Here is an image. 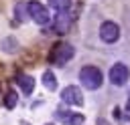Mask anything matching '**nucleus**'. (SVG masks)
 <instances>
[{
  "label": "nucleus",
  "mask_w": 130,
  "mask_h": 125,
  "mask_svg": "<svg viewBox=\"0 0 130 125\" xmlns=\"http://www.w3.org/2000/svg\"><path fill=\"white\" fill-rule=\"evenodd\" d=\"M79 81L83 83V87H87L89 91H93V89H100V85L104 81V75H102V71L98 67L87 65V67H83L79 71Z\"/></svg>",
  "instance_id": "nucleus-1"
},
{
  "label": "nucleus",
  "mask_w": 130,
  "mask_h": 125,
  "mask_svg": "<svg viewBox=\"0 0 130 125\" xmlns=\"http://www.w3.org/2000/svg\"><path fill=\"white\" fill-rule=\"evenodd\" d=\"M73 46L69 42H59L53 46V52H51V62L57 65V67H63L65 62H69L73 58Z\"/></svg>",
  "instance_id": "nucleus-2"
},
{
  "label": "nucleus",
  "mask_w": 130,
  "mask_h": 125,
  "mask_svg": "<svg viewBox=\"0 0 130 125\" xmlns=\"http://www.w3.org/2000/svg\"><path fill=\"white\" fill-rule=\"evenodd\" d=\"M26 8H28V16H30L37 24H41V26L49 24V10H47L41 2L30 0V2H26Z\"/></svg>",
  "instance_id": "nucleus-3"
},
{
  "label": "nucleus",
  "mask_w": 130,
  "mask_h": 125,
  "mask_svg": "<svg viewBox=\"0 0 130 125\" xmlns=\"http://www.w3.org/2000/svg\"><path fill=\"white\" fill-rule=\"evenodd\" d=\"M118 36H120V28H118V24H116V22L106 20V22L100 26V38H102L104 42L112 44V42H116V40H118Z\"/></svg>",
  "instance_id": "nucleus-4"
},
{
  "label": "nucleus",
  "mask_w": 130,
  "mask_h": 125,
  "mask_svg": "<svg viewBox=\"0 0 130 125\" xmlns=\"http://www.w3.org/2000/svg\"><path fill=\"white\" fill-rule=\"evenodd\" d=\"M128 77H130V71H128V67L122 65V62H116V65L110 69V81H112L114 85H118V87H122V85L128 81Z\"/></svg>",
  "instance_id": "nucleus-5"
},
{
  "label": "nucleus",
  "mask_w": 130,
  "mask_h": 125,
  "mask_svg": "<svg viewBox=\"0 0 130 125\" xmlns=\"http://www.w3.org/2000/svg\"><path fill=\"white\" fill-rule=\"evenodd\" d=\"M61 99L65 103H69V105H83V95H81L79 87H75V85L65 87L63 93H61Z\"/></svg>",
  "instance_id": "nucleus-6"
},
{
  "label": "nucleus",
  "mask_w": 130,
  "mask_h": 125,
  "mask_svg": "<svg viewBox=\"0 0 130 125\" xmlns=\"http://www.w3.org/2000/svg\"><path fill=\"white\" fill-rule=\"evenodd\" d=\"M69 24H71V16L67 12H57V16L53 20V30L57 34H65L69 30Z\"/></svg>",
  "instance_id": "nucleus-7"
},
{
  "label": "nucleus",
  "mask_w": 130,
  "mask_h": 125,
  "mask_svg": "<svg viewBox=\"0 0 130 125\" xmlns=\"http://www.w3.org/2000/svg\"><path fill=\"white\" fill-rule=\"evenodd\" d=\"M16 83H18V87L22 89L24 95H30L32 89H35V79H32L30 75H16Z\"/></svg>",
  "instance_id": "nucleus-8"
},
{
  "label": "nucleus",
  "mask_w": 130,
  "mask_h": 125,
  "mask_svg": "<svg viewBox=\"0 0 130 125\" xmlns=\"http://www.w3.org/2000/svg\"><path fill=\"white\" fill-rule=\"evenodd\" d=\"M59 119L65 125H81L83 123V115L79 113H69V111H59Z\"/></svg>",
  "instance_id": "nucleus-9"
},
{
  "label": "nucleus",
  "mask_w": 130,
  "mask_h": 125,
  "mask_svg": "<svg viewBox=\"0 0 130 125\" xmlns=\"http://www.w3.org/2000/svg\"><path fill=\"white\" fill-rule=\"evenodd\" d=\"M49 6L55 12H67L71 6V0H49Z\"/></svg>",
  "instance_id": "nucleus-10"
},
{
  "label": "nucleus",
  "mask_w": 130,
  "mask_h": 125,
  "mask_svg": "<svg viewBox=\"0 0 130 125\" xmlns=\"http://www.w3.org/2000/svg\"><path fill=\"white\" fill-rule=\"evenodd\" d=\"M43 85H45L49 91H55V89H57V79H55V75H53L51 71H45V75H43Z\"/></svg>",
  "instance_id": "nucleus-11"
},
{
  "label": "nucleus",
  "mask_w": 130,
  "mask_h": 125,
  "mask_svg": "<svg viewBox=\"0 0 130 125\" xmlns=\"http://www.w3.org/2000/svg\"><path fill=\"white\" fill-rule=\"evenodd\" d=\"M14 14H16V18H18V20H26V14H28L26 4H24V2H18V4H16V8H14Z\"/></svg>",
  "instance_id": "nucleus-12"
},
{
  "label": "nucleus",
  "mask_w": 130,
  "mask_h": 125,
  "mask_svg": "<svg viewBox=\"0 0 130 125\" xmlns=\"http://www.w3.org/2000/svg\"><path fill=\"white\" fill-rule=\"evenodd\" d=\"M16 101H18L16 93H14V91H8V93H6V99H4V105H6L8 109H14V107H16Z\"/></svg>",
  "instance_id": "nucleus-13"
},
{
  "label": "nucleus",
  "mask_w": 130,
  "mask_h": 125,
  "mask_svg": "<svg viewBox=\"0 0 130 125\" xmlns=\"http://www.w3.org/2000/svg\"><path fill=\"white\" fill-rule=\"evenodd\" d=\"M2 48H4L6 52H12V48H14V38H6L4 44H2Z\"/></svg>",
  "instance_id": "nucleus-14"
},
{
  "label": "nucleus",
  "mask_w": 130,
  "mask_h": 125,
  "mask_svg": "<svg viewBox=\"0 0 130 125\" xmlns=\"http://www.w3.org/2000/svg\"><path fill=\"white\" fill-rule=\"evenodd\" d=\"M122 119H130V95H128V103H126V109L122 113Z\"/></svg>",
  "instance_id": "nucleus-15"
},
{
  "label": "nucleus",
  "mask_w": 130,
  "mask_h": 125,
  "mask_svg": "<svg viewBox=\"0 0 130 125\" xmlns=\"http://www.w3.org/2000/svg\"><path fill=\"white\" fill-rule=\"evenodd\" d=\"M98 125H110V123H108L106 119H98Z\"/></svg>",
  "instance_id": "nucleus-16"
},
{
  "label": "nucleus",
  "mask_w": 130,
  "mask_h": 125,
  "mask_svg": "<svg viewBox=\"0 0 130 125\" xmlns=\"http://www.w3.org/2000/svg\"><path fill=\"white\" fill-rule=\"evenodd\" d=\"M49 125H51V123H49Z\"/></svg>",
  "instance_id": "nucleus-17"
}]
</instances>
